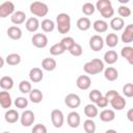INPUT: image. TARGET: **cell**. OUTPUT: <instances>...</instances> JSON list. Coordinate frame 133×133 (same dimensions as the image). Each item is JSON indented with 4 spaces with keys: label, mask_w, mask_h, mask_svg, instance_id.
I'll use <instances>...</instances> for the list:
<instances>
[{
    "label": "cell",
    "mask_w": 133,
    "mask_h": 133,
    "mask_svg": "<svg viewBox=\"0 0 133 133\" xmlns=\"http://www.w3.org/2000/svg\"><path fill=\"white\" fill-rule=\"evenodd\" d=\"M83 70L88 75L100 74L104 70V62H103V60H101L99 58H94V59L87 61L83 65Z\"/></svg>",
    "instance_id": "1"
},
{
    "label": "cell",
    "mask_w": 133,
    "mask_h": 133,
    "mask_svg": "<svg viewBox=\"0 0 133 133\" xmlns=\"http://www.w3.org/2000/svg\"><path fill=\"white\" fill-rule=\"evenodd\" d=\"M56 26L57 30L61 34H65L71 29V17L68 14L61 12L56 17Z\"/></svg>",
    "instance_id": "2"
},
{
    "label": "cell",
    "mask_w": 133,
    "mask_h": 133,
    "mask_svg": "<svg viewBox=\"0 0 133 133\" xmlns=\"http://www.w3.org/2000/svg\"><path fill=\"white\" fill-rule=\"evenodd\" d=\"M30 11L32 15L36 16V17H45L47 16L49 8L48 5L44 2H39V1H34L30 4Z\"/></svg>",
    "instance_id": "3"
},
{
    "label": "cell",
    "mask_w": 133,
    "mask_h": 133,
    "mask_svg": "<svg viewBox=\"0 0 133 133\" xmlns=\"http://www.w3.org/2000/svg\"><path fill=\"white\" fill-rule=\"evenodd\" d=\"M51 122L55 128H61L64 123V116L61 110L53 109L51 111Z\"/></svg>",
    "instance_id": "4"
},
{
    "label": "cell",
    "mask_w": 133,
    "mask_h": 133,
    "mask_svg": "<svg viewBox=\"0 0 133 133\" xmlns=\"http://www.w3.org/2000/svg\"><path fill=\"white\" fill-rule=\"evenodd\" d=\"M31 43H32V45L34 47L42 49V48L47 47V45H48V37L44 33H35L32 36V38H31Z\"/></svg>",
    "instance_id": "5"
},
{
    "label": "cell",
    "mask_w": 133,
    "mask_h": 133,
    "mask_svg": "<svg viewBox=\"0 0 133 133\" xmlns=\"http://www.w3.org/2000/svg\"><path fill=\"white\" fill-rule=\"evenodd\" d=\"M35 121V115L31 110H25L21 116H20V122L23 127H30Z\"/></svg>",
    "instance_id": "6"
},
{
    "label": "cell",
    "mask_w": 133,
    "mask_h": 133,
    "mask_svg": "<svg viewBox=\"0 0 133 133\" xmlns=\"http://www.w3.org/2000/svg\"><path fill=\"white\" fill-rule=\"evenodd\" d=\"M89 47L95 52L101 51L103 49V47H104V39H103V37L101 35H98V34L92 35L89 38Z\"/></svg>",
    "instance_id": "7"
},
{
    "label": "cell",
    "mask_w": 133,
    "mask_h": 133,
    "mask_svg": "<svg viewBox=\"0 0 133 133\" xmlns=\"http://www.w3.org/2000/svg\"><path fill=\"white\" fill-rule=\"evenodd\" d=\"M15 12V4L11 1H5L0 4V18H6Z\"/></svg>",
    "instance_id": "8"
},
{
    "label": "cell",
    "mask_w": 133,
    "mask_h": 133,
    "mask_svg": "<svg viewBox=\"0 0 133 133\" xmlns=\"http://www.w3.org/2000/svg\"><path fill=\"white\" fill-rule=\"evenodd\" d=\"M64 103L70 108H78L81 104L80 97L76 94H69L64 98Z\"/></svg>",
    "instance_id": "9"
},
{
    "label": "cell",
    "mask_w": 133,
    "mask_h": 133,
    "mask_svg": "<svg viewBox=\"0 0 133 133\" xmlns=\"http://www.w3.org/2000/svg\"><path fill=\"white\" fill-rule=\"evenodd\" d=\"M90 84H91V80H90V78L87 75H81L76 80V85L81 90L88 89L90 87Z\"/></svg>",
    "instance_id": "10"
},
{
    "label": "cell",
    "mask_w": 133,
    "mask_h": 133,
    "mask_svg": "<svg viewBox=\"0 0 133 133\" xmlns=\"http://www.w3.org/2000/svg\"><path fill=\"white\" fill-rule=\"evenodd\" d=\"M12 102H11V97L10 94L7 90H2L0 91V106L4 109L10 108Z\"/></svg>",
    "instance_id": "11"
},
{
    "label": "cell",
    "mask_w": 133,
    "mask_h": 133,
    "mask_svg": "<svg viewBox=\"0 0 133 133\" xmlns=\"http://www.w3.org/2000/svg\"><path fill=\"white\" fill-rule=\"evenodd\" d=\"M80 115L78 112L76 111H72L68 114V117H66V122H68V125L71 127V128H78V126L80 125Z\"/></svg>",
    "instance_id": "12"
},
{
    "label": "cell",
    "mask_w": 133,
    "mask_h": 133,
    "mask_svg": "<svg viewBox=\"0 0 133 133\" xmlns=\"http://www.w3.org/2000/svg\"><path fill=\"white\" fill-rule=\"evenodd\" d=\"M44 74L39 68H32L29 72V79L33 83H38L43 80Z\"/></svg>",
    "instance_id": "13"
},
{
    "label": "cell",
    "mask_w": 133,
    "mask_h": 133,
    "mask_svg": "<svg viewBox=\"0 0 133 133\" xmlns=\"http://www.w3.org/2000/svg\"><path fill=\"white\" fill-rule=\"evenodd\" d=\"M109 103H110L111 107H112L114 110H123V109L125 108L126 104H127L125 98L122 97L121 95L116 96V97H115L113 100H111Z\"/></svg>",
    "instance_id": "14"
},
{
    "label": "cell",
    "mask_w": 133,
    "mask_h": 133,
    "mask_svg": "<svg viewBox=\"0 0 133 133\" xmlns=\"http://www.w3.org/2000/svg\"><path fill=\"white\" fill-rule=\"evenodd\" d=\"M121 38H122V42L125 44H129L133 41V25L132 24L127 25L124 32L122 33Z\"/></svg>",
    "instance_id": "15"
},
{
    "label": "cell",
    "mask_w": 133,
    "mask_h": 133,
    "mask_svg": "<svg viewBox=\"0 0 133 133\" xmlns=\"http://www.w3.org/2000/svg\"><path fill=\"white\" fill-rule=\"evenodd\" d=\"M4 118L8 124H15L20 119V114L15 109H8L4 114Z\"/></svg>",
    "instance_id": "16"
},
{
    "label": "cell",
    "mask_w": 133,
    "mask_h": 133,
    "mask_svg": "<svg viewBox=\"0 0 133 133\" xmlns=\"http://www.w3.org/2000/svg\"><path fill=\"white\" fill-rule=\"evenodd\" d=\"M25 19H26V14L24 11H22V10L15 11L11 15V17H10V21L15 25H20V24L24 23L25 22Z\"/></svg>",
    "instance_id": "17"
},
{
    "label": "cell",
    "mask_w": 133,
    "mask_h": 133,
    "mask_svg": "<svg viewBox=\"0 0 133 133\" xmlns=\"http://www.w3.org/2000/svg\"><path fill=\"white\" fill-rule=\"evenodd\" d=\"M7 35L14 41H18L22 37V30L18 26H10L7 29Z\"/></svg>",
    "instance_id": "18"
},
{
    "label": "cell",
    "mask_w": 133,
    "mask_h": 133,
    "mask_svg": "<svg viewBox=\"0 0 133 133\" xmlns=\"http://www.w3.org/2000/svg\"><path fill=\"white\" fill-rule=\"evenodd\" d=\"M25 27L29 32H35L39 27V22L37 18H34V17L29 18L25 23Z\"/></svg>",
    "instance_id": "19"
},
{
    "label": "cell",
    "mask_w": 133,
    "mask_h": 133,
    "mask_svg": "<svg viewBox=\"0 0 133 133\" xmlns=\"http://www.w3.org/2000/svg\"><path fill=\"white\" fill-rule=\"evenodd\" d=\"M104 77L108 81H114L118 77V72L115 68L113 66H108L107 69L104 70Z\"/></svg>",
    "instance_id": "20"
},
{
    "label": "cell",
    "mask_w": 133,
    "mask_h": 133,
    "mask_svg": "<svg viewBox=\"0 0 133 133\" xmlns=\"http://www.w3.org/2000/svg\"><path fill=\"white\" fill-rule=\"evenodd\" d=\"M121 55L123 58H125L130 64H133V48L130 46H126L122 48Z\"/></svg>",
    "instance_id": "21"
},
{
    "label": "cell",
    "mask_w": 133,
    "mask_h": 133,
    "mask_svg": "<svg viewBox=\"0 0 133 133\" xmlns=\"http://www.w3.org/2000/svg\"><path fill=\"white\" fill-rule=\"evenodd\" d=\"M114 118H115V113L112 109H104L100 113V119L102 122L109 123V122H112Z\"/></svg>",
    "instance_id": "22"
},
{
    "label": "cell",
    "mask_w": 133,
    "mask_h": 133,
    "mask_svg": "<svg viewBox=\"0 0 133 133\" xmlns=\"http://www.w3.org/2000/svg\"><path fill=\"white\" fill-rule=\"evenodd\" d=\"M118 59V55L114 50H108L107 52H105L104 54V61L108 64H113L117 61Z\"/></svg>",
    "instance_id": "23"
},
{
    "label": "cell",
    "mask_w": 133,
    "mask_h": 133,
    "mask_svg": "<svg viewBox=\"0 0 133 133\" xmlns=\"http://www.w3.org/2000/svg\"><path fill=\"white\" fill-rule=\"evenodd\" d=\"M42 68L45 71H48V72L54 71L55 68H56V60L54 58L47 57V58L43 59V61H42Z\"/></svg>",
    "instance_id": "24"
},
{
    "label": "cell",
    "mask_w": 133,
    "mask_h": 133,
    "mask_svg": "<svg viewBox=\"0 0 133 133\" xmlns=\"http://www.w3.org/2000/svg\"><path fill=\"white\" fill-rule=\"evenodd\" d=\"M124 26H125V21L123 18L115 17V18H112L110 21V27L115 31L122 30L124 28Z\"/></svg>",
    "instance_id": "25"
},
{
    "label": "cell",
    "mask_w": 133,
    "mask_h": 133,
    "mask_svg": "<svg viewBox=\"0 0 133 133\" xmlns=\"http://www.w3.org/2000/svg\"><path fill=\"white\" fill-rule=\"evenodd\" d=\"M92 27H94V29H95L96 32L103 33V32H106V31H107V29H108V24H107V22H105L104 20H97V21L94 22Z\"/></svg>",
    "instance_id": "26"
},
{
    "label": "cell",
    "mask_w": 133,
    "mask_h": 133,
    "mask_svg": "<svg viewBox=\"0 0 133 133\" xmlns=\"http://www.w3.org/2000/svg\"><path fill=\"white\" fill-rule=\"evenodd\" d=\"M43 92L37 89V88H34V89H31V91L29 92V100L32 102V103H41L42 100H43Z\"/></svg>",
    "instance_id": "27"
},
{
    "label": "cell",
    "mask_w": 133,
    "mask_h": 133,
    "mask_svg": "<svg viewBox=\"0 0 133 133\" xmlns=\"http://www.w3.org/2000/svg\"><path fill=\"white\" fill-rule=\"evenodd\" d=\"M98 108H97V106L96 105H94V104H87L85 107H84V114L88 117V118H90V119H92L94 117H96L97 115H98Z\"/></svg>",
    "instance_id": "28"
},
{
    "label": "cell",
    "mask_w": 133,
    "mask_h": 133,
    "mask_svg": "<svg viewBox=\"0 0 133 133\" xmlns=\"http://www.w3.org/2000/svg\"><path fill=\"white\" fill-rule=\"evenodd\" d=\"M0 87L3 90H9L14 87V80L9 76H4L0 79Z\"/></svg>",
    "instance_id": "29"
},
{
    "label": "cell",
    "mask_w": 133,
    "mask_h": 133,
    "mask_svg": "<svg viewBox=\"0 0 133 133\" xmlns=\"http://www.w3.org/2000/svg\"><path fill=\"white\" fill-rule=\"evenodd\" d=\"M90 26H91L90 20H89L88 18H86V17L80 18V19H78V21H77V27H78V29L81 30V31H86V30H88V29L90 28Z\"/></svg>",
    "instance_id": "30"
},
{
    "label": "cell",
    "mask_w": 133,
    "mask_h": 133,
    "mask_svg": "<svg viewBox=\"0 0 133 133\" xmlns=\"http://www.w3.org/2000/svg\"><path fill=\"white\" fill-rule=\"evenodd\" d=\"M105 43L108 47L114 48L118 44V36L115 33H108L106 38H105Z\"/></svg>",
    "instance_id": "31"
},
{
    "label": "cell",
    "mask_w": 133,
    "mask_h": 133,
    "mask_svg": "<svg viewBox=\"0 0 133 133\" xmlns=\"http://www.w3.org/2000/svg\"><path fill=\"white\" fill-rule=\"evenodd\" d=\"M5 61L9 65H17L21 62V56L18 53H11V54H8L6 56Z\"/></svg>",
    "instance_id": "32"
},
{
    "label": "cell",
    "mask_w": 133,
    "mask_h": 133,
    "mask_svg": "<svg viewBox=\"0 0 133 133\" xmlns=\"http://www.w3.org/2000/svg\"><path fill=\"white\" fill-rule=\"evenodd\" d=\"M42 29L45 32H52L55 28V23L50 19H45L42 21V24H39Z\"/></svg>",
    "instance_id": "33"
},
{
    "label": "cell",
    "mask_w": 133,
    "mask_h": 133,
    "mask_svg": "<svg viewBox=\"0 0 133 133\" xmlns=\"http://www.w3.org/2000/svg\"><path fill=\"white\" fill-rule=\"evenodd\" d=\"M74 44H75V39L72 37V36H65V37H63L61 41H60V45L62 46V48L66 51H69L73 46H74Z\"/></svg>",
    "instance_id": "34"
},
{
    "label": "cell",
    "mask_w": 133,
    "mask_h": 133,
    "mask_svg": "<svg viewBox=\"0 0 133 133\" xmlns=\"http://www.w3.org/2000/svg\"><path fill=\"white\" fill-rule=\"evenodd\" d=\"M83 128H84V131L86 133H95L96 132V123L92 119L88 118L84 122Z\"/></svg>",
    "instance_id": "35"
},
{
    "label": "cell",
    "mask_w": 133,
    "mask_h": 133,
    "mask_svg": "<svg viewBox=\"0 0 133 133\" xmlns=\"http://www.w3.org/2000/svg\"><path fill=\"white\" fill-rule=\"evenodd\" d=\"M31 83L29 81H26V80H23L19 83V90L22 92V94H29L31 91Z\"/></svg>",
    "instance_id": "36"
},
{
    "label": "cell",
    "mask_w": 133,
    "mask_h": 133,
    "mask_svg": "<svg viewBox=\"0 0 133 133\" xmlns=\"http://www.w3.org/2000/svg\"><path fill=\"white\" fill-rule=\"evenodd\" d=\"M96 8H95V5L90 2H86L82 5V12L85 15V16H91L94 12H95Z\"/></svg>",
    "instance_id": "37"
},
{
    "label": "cell",
    "mask_w": 133,
    "mask_h": 133,
    "mask_svg": "<svg viewBox=\"0 0 133 133\" xmlns=\"http://www.w3.org/2000/svg\"><path fill=\"white\" fill-rule=\"evenodd\" d=\"M64 51H65V50L62 48V46L60 45V43L54 44V45L50 48V53H51V55H54V56L61 55L62 53H64Z\"/></svg>",
    "instance_id": "38"
},
{
    "label": "cell",
    "mask_w": 133,
    "mask_h": 133,
    "mask_svg": "<svg viewBox=\"0 0 133 133\" xmlns=\"http://www.w3.org/2000/svg\"><path fill=\"white\" fill-rule=\"evenodd\" d=\"M15 105L17 108H21V109H24L28 106V100L24 97H18L16 100H15Z\"/></svg>",
    "instance_id": "39"
},
{
    "label": "cell",
    "mask_w": 133,
    "mask_h": 133,
    "mask_svg": "<svg viewBox=\"0 0 133 133\" xmlns=\"http://www.w3.org/2000/svg\"><path fill=\"white\" fill-rule=\"evenodd\" d=\"M108 6H111V1L110 0H99V1H97L95 8L98 9L99 11H101L104 8L108 7Z\"/></svg>",
    "instance_id": "40"
},
{
    "label": "cell",
    "mask_w": 133,
    "mask_h": 133,
    "mask_svg": "<svg viewBox=\"0 0 133 133\" xmlns=\"http://www.w3.org/2000/svg\"><path fill=\"white\" fill-rule=\"evenodd\" d=\"M117 12L121 17L123 18H128L131 16V9L128 7V6H125V5H121L118 8H117ZM119 17V18H121Z\"/></svg>",
    "instance_id": "41"
},
{
    "label": "cell",
    "mask_w": 133,
    "mask_h": 133,
    "mask_svg": "<svg viewBox=\"0 0 133 133\" xmlns=\"http://www.w3.org/2000/svg\"><path fill=\"white\" fill-rule=\"evenodd\" d=\"M69 52L73 55V56H80V55H82V52H83V50H82V47L79 45V44H77V43H75L74 44V46L69 50Z\"/></svg>",
    "instance_id": "42"
},
{
    "label": "cell",
    "mask_w": 133,
    "mask_h": 133,
    "mask_svg": "<svg viewBox=\"0 0 133 133\" xmlns=\"http://www.w3.org/2000/svg\"><path fill=\"white\" fill-rule=\"evenodd\" d=\"M123 94L127 98H132L133 97V84L132 83H127L123 87Z\"/></svg>",
    "instance_id": "43"
},
{
    "label": "cell",
    "mask_w": 133,
    "mask_h": 133,
    "mask_svg": "<svg viewBox=\"0 0 133 133\" xmlns=\"http://www.w3.org/2000/svg\"><path fill=\"white\" fill-rule=\"evenodd\" d=\"M100 14H101V16H102L103 18H105V19H109V18H111V17L113 16V14H114V9H113V7H112V5H111V6H108V7L104 8L103 10H101Z\"/></svg>",
    "instance_id": "44"
},
{
    "label": "cell",
    "mask_w": 133,
    "mask_h": 133,
    "mask_svg": "<svg viewBox=\"0 0 133 133\" xmlns=\"http://www.w3.org/2000/svg\"><path fill=\"white\" fill-rule=\"evenodd\" d=\"M102 96H103L102 92H101L100 90H98V89H92V90L89 92V95H88L89 100H90L92 103H96Z\"/></svg>",
    "instance_id": "45"
},
{
    "label": "cell",
    "mask_w": 133,
    "mask_h": 133,
    "mask_svg": "<svg viewBox=\"0 0 133 133\" xmlns=\"http://www.w3.org/2000/svg\"><path fill=\"white\" fill-rule=\"evenodd\" d=\"M31 133H47V128L43 124H37V125L33 126Z\"/></svg>",
    "instance_id": "46"
},
{
    "label": "cell",
    "mask_w": 133,
    "mask_h": 133,
    "mask_svg": "<svg viewBox=\"0 0 133 133\" xmlns=\"http://www.w3.org/2000/svg\"><path fill=\"white\" fill-rule=\"evenodd\" d=\"M118 95H119V94H118L116 90L111 89V90H108V91L105 94V96H104V97L106 98V100H107V101H108V103H109L111 100H113V99H114L116 96H118Z\"/></svg>",
    "instance_id": "47"
},
{
    "label": "cell",
    "mask_w": 133,
    "mask_h": 133,
    "mask_svg": "<svg viewBox=\"0 0 133 133\" xmlns=\"http://www.w3.org/2000/svg\"><path fill=\"white\" fill-rule=\"evenodd\" d=\"M96 105L97 107H100V108H105L107 105H108V101L106 100V98L104 96H102L97 102H96Z\"/></svg>",
    "instance_id": "48"
},
{
    "label": "cell",
    "mask_w": 133,
    "mask_h": 133,
    "mask_svg": "<svg viewBox=\"0 0 133 133\" xmlns=\"http://www.w3.org/2000/svg\"><path fill=\"white\" fill-rule=\"evenodd\" d=\"M127 117H128V119H129L130 122H133V109H132V108L128 110V112H127Z\"/></svg>",
    "instance_id": "49"
},
{
    "label": "cell",
    "mask_w": 133,
    "mask_h": 133,
    "mask_svg": "<svg viewBox=\"0 0 133 133\" xmlns=\"http://www.w3.org/2000/svg\"><path fill=\"white\" fill-rule=\"evenodd\" d=\"M4 62H5V61H4V59H3V58L0 56V69H2V68H3V65H4Z\"/></svg>",
    "instance_id": "50"
},
{
    "label": "cell",
    "mask_w": 133,
    "mask_h": 133,
    "mask_svg": "<svg viewBox=\"0 0 133 133\" xmlns=\"http://www.w3.org/2000/svg\"><path fill=\"white\" fill-rule=\"evenodd\" d=\"M105 133H117L115 130H113V129H109V130H107Z\"/></svg>",
    "instance_id": "51"
},
{
    "label": "cell",
    "mask_w": 133,
    "mask_h": 133,
    "mask_svg": "<svg viewBox=\"0 0 133 133\" xmlns=\"http://www.w3.org/2000/svg\"><path fill=\"white\" fill-rule=\"evenodd\" d=\"M118 1H119L121 3H128L130 0H118Z\"/></svg>",
    "instance_id": "52"
},
{
    "label": "cell",
    "mask_w": 133,
    "mask_h": 133,
    "mask_svg": "<svg viewBox=\"0 0 133 133\" xmlns=\"http://www.w3.org/2000/svg\"><path fill=\"white\" fill-rule=\"evenodd\" d=\"M2 133H10V132H8V131H4V132H2Z\"/></svg>",
    "instance_id": "53"
}]
</instances>
